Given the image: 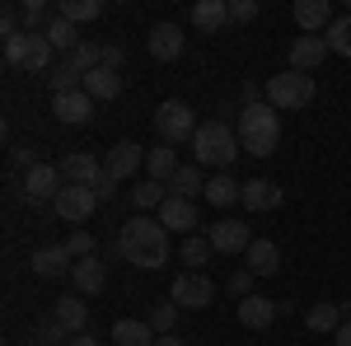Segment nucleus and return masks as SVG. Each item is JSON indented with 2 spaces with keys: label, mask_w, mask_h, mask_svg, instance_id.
I'll use <instances>...</instances> for the list:
<instances>
[{
  "label": "nucleus",
  "mask_w": 351,
  "mask_h": 346,
  "mask_svg": "<svg viewBox=\"0 0 351 346\" xmlns=\"http://www.w3.org/2000/svg\"><path fill=\"white\" fill-rule=\"evenodd\" d=\"M56 14H61V19H66V24H89V19H99V14H104V0H61V5H56Z\"/></svg>",
  "instance_id": "obj_33"
},
{
  "label": "nucleus",
  "mask_w": 351,
  "mask_h": 346,
  "mask_svg": "<svg viewBox=\"0 0 351 346\" xmlns=\"http://www.w3.org/2000/svg\"><path fill=\"white\" fill-rule=\"evenodd\" d=\"M52 112H56V122H66V127H84L94 117V99L84 89H71V94H56L52 99Z\"/></svg>",
  "instance_id": "obj_13"
},
{
  "label": "nucleus",
  "mask_w": 351,
  "mask_h": 346,
  "mask_svg": "<svg viewBox=\"0 0 351 346\" xmlns=\"http://www.w3.org/2000/svg\"><path fill=\"white\" fill-rule=\"evenodd\" d=\"M145 47H150L155 61H178V56H183V28L178 24H155L150 38H145Z\"/></svg>",
  "instance_id": "obj_17"
},
{
  "label": "nucleus",
  "mask_w": 351,
  "mask_h": 346,
  "mask_svg": "<svg viewBox=\"0 0 351 346\" xmlns=\"http://www.w3.org/2000/svg\"><path fill=\"white\" fill-rule=\"evenodd\" d=\"M332 346H351V323H342V328L332 332Z\"/></svg>",
  "instance_id": "obj_46"
},
{
  "label": "nucleus",
  "mask_w": 351,
  "mask_h": 346,
  "mask_svg": "<svg viewBox=\"0 0 351 346\" xmlns=\"http://www.w3.org/2000/svg\"><path fill=\"white\" fill-rule=\"evenodd\" d=\"M61 187H66L61 164H38V169H28V173H24L28 206H47V201H56V197H61Z\"/></svg>",
  "instance_id": "obj_8"
},
{
  "label": "nucleus",
  "mask_w": 351,
  "mask_h": 346,
  "mask_svg": "<svg viewBox=\"0 0 351 346\" xmlns=\"http://www.w3.org/2000/svg\"><path fill=\"white\" fill-rule=\"evenodd\" d=\"M145 173H150L155 183H169V178L178 173V155H173V145H155V150L145 155Z\"/></svg>",
  "instance_id": "obj_31"
},
{
  "label": "nucleus",
  "mask_w": 351,
  "mask_h": 346,
  "mask_svg": "<svg viewBox=\"0 0 351 346\" xmlns=\"http://www.w3.org/2000/svg\"><path fill=\"white\" fill-rule=\"evenodd\" d=\"M145 145H136V140H117L108 150V160H104V173H108L112 183H127V178H136L141 173V164H145Z\"/></svg>",
  "instance_id": "obj_10"
},
{
  "label": "nucleus",
  "mask_w": 351,
  "mask_h": 346,
  "mask_svg": "<svg viewBox=\"0 0 351 346\" xmlns=\"http://www.w3.org/2000/svg\"><path fill=\"white\" fill-rule=\"evenodd\" d=\"M324 38H328V52L351 56V14H337V19H332V28H328Z\"/></svg>",
  "instance_id": "obj_38"
},
{
  "label": "nucleus",
  "mask_w": 351,
  "mask_h": 346,
  "mask_svg": "<svg viewBox=\"0 0 351 346\" xmlns=\"http://www.w3.org/2000/svg\"><path fill=\"white\" fill-rule=\"evenodd\" d=\"M291 14H295V24L304 28V33H314V38H319V28H332V19H337L328 0H295Z\"/></svg>",
  "instance_id": "obj_20"
},
{
  "label": "nucleus",
  "mask_w": 351,
  "mask_h": 346,
  "mask_svg": "<svg viewBox=\"0 0 351 346\" xmlns=\"http://www.w3.org/2000/svg\"><path fill=\"white\" fill-rule=\"evenodd\" d=\"M314 75H300V71H286V75H271L267 80V103L276 112H300V108L314 103Z\"/></svg>",
  "instance_id": "obj_4"
},
{
  "label": "nucleus",
  "mask_w": 351,
  "mask_h": 346,
  "mask_svg": "<svg viewBox=\"0 0 351 346\" xmlns=\"http://www.w3.org/2000/svg\"><path fill=\"white\" fill-rule=\"evenodd\" d=\"M94 206H99L94 187H75V183H66V187H61V197L52 201V211L61 215L66 225H84V220L94 215Z\"/></svg>",
  "instance_id": "obj_9"
},
{
  "label": "nucleus",
  "mask_w": 351,
  "mask_h": 346,
  "mask_svg": "<svg viewBox=\"0 0 351 346\" xmlns=\"http://www.w3.org/2000/svg\"><path fill=\"white\" fill-rule=\"evenodd\" d=\"M243 267L253 271V276H276V267H281V248L271 239H253L248 243V253H243Z\"/></svg>",
  "instance_id": "obj_21"
},
{
  "label": "nucleus",
  "mask_w": 351,
  "mask_h": 346,
  "mask_svg": "<svg viewBox=\"0 0 351 346\" xmlns=\"http://www.w3.org/2000/svg\"><path fill=\"white\" fill-rule=\"evenodd\" d=\"M160 225L169 234H192L197 230V206H192L188 197H169L160 206Z\"/></svg>",
  "instance_id": "obj_16"
},
{
  "label": "nucleus",
  "mask_w": 351,
  "mask_h": 346,
  "mask_svg": "<svg viewBox=\"0 0 351 346\" xmlns=\"http://www.w3.org/2000/svg\"><path fill=\"white\" fill-rule=\"evenodd\" d=\"M19 19H24V33H47V24L56 19V10H47L43 0H24V5H19Z\"/></svg>",
  "instance_id": "obj_37"
},
{
  "label": "nucleus",
  "mask_w": 351,
  "mask_h": 346,
  "mask_svg": "<svg viewBox=\"0 0 351 346\" xmlns=\"http://www.w3.org/2000/svg\"><path fill=\"white\" fill-rule=\"evenodd\" d=\"M202 197L220 211V206H234V201L243 197V183H234L230 173H216V178H206V192H202Z\"/></svg>",
  "instance_id": "obj_27"
},
{
  "label": "nucleus",
  "mask_w": 351,
  "mask_h": 346,
  "mask_svg": "<svg viewBox=\"0 0 351 346\" xmlns=\"http://www.w3.org/2000/svg\"><path fill=\"white\" fill-rule=\"evenodd\" d=\"M66 342H71V332L56 319H43V323L28 328V346H66Z\"/></svg>",
  "instance_id": "obj_36"
},
{
  "label": "nucleus",
  "mask_w": 351,
  "mask_h": 346,
  "mask_svg": "<svg viewBox=\"0 0 351 346\" xmlns=\"http://www.w3.org/2000/svg\"><path fill=\"white\" fill-rule=\"evenodd\" d=\"M197 192H206V178H202V169L197 164H178V173L169 178V197H197Z\"/></svg>",
  "instance_id": "obj_29"
},
{
  "label": "nucleus",
  "mask_w": 351,
  "mask_h": 346,
  "mask_svg": "<svg viewBox=\"0 0 351 346\" xmlns=\"http://www.w3.org/2000/svg\"><path fill=\"white\" fill-rule=\"evenodd\" d=\"M117 253L132 267H145V271H160L169 262V230L150 215H132L122 230H117Z\"/></svg>",
  "instance_id": "obj_1"
},
{
  "label": "nucleus",
  "mask_w": 351,
  "mask_h": 346,
  "mask_svg": "<svg viewBox=\"0 0 351 346\" xmlns=\"http://www.w3.org/2000/svg\"><path fill=\"white\" fill-rule=\"evenodd\" d=\"M234 132H239V145L248 150V155L267 160V155H276V145H281V112H276L271 103L239 108V122H234Z\"/></svg>",
  "instance_id": "obj_3"
},
{
  "label": "nucleus",
  "mask_w": 351,
  "mask_h": 346,
  "mask_svg": "<svg viewBox=\"0 0 351 346\" xmlns=\"http://www.w3.org/2000/svg\"><path fill=\"white\" fill-rule=\"evenodd\" d=\"M122 61H127L122 47H104V66H108V71H122Z\"/></svg>",
  "instance_id": "obj_43"
},
{
  "label": "nucleus",
  "mask_w": 351,
  "mask_h": 346,
  "mask_svg": "<svg viewBox=\"0 0 351 346\" xmlns=\"http://www.w3.org/2000/svg\"><path fill=\"white\" fill-rule=\"evenodd\" d=\"M206 243H211L216 253H248L253 234H248L243 220H216V225L206 230Z\"/></svg>",
  "instance_id": "obj_12"
},
{
  "label": "nucleus",
  "mask_w": 351,
  "mask_h": 346,
  "mask_svg": "<svg viewBox=\"0 0 351 346\" xmlns=\"http://www.w3.org/2000/svg\"><path fill=\"white\" fill-rule=\"evenodd\" d=\"M173 323H178V304H173V299H160V304L150 309V328L164 337V332H173Z\"/></svg>",
  "instance_id": "obj_40"
},
{
  "label": "nucleus",
  "mask_w": 351,
  "mask_h": 346,
  "mask_svg": "<svg viewBox=\"0 0 351 346\" xmlns=\"http://www.w3.org/2000/svg\"><path fill=\"white\" fill-rule=\"evenodd\" d=\"M276 314H281V304H276V299H267V295H258V291L239 299V323H243V328H253V332L271 328V323H276Z\"/></svg>",
  "instance_id": "obj_14"
},
{
  "label": "nucleus",
  "mask_w": 351,
  "mask_h": 346,
  "mask_svg": "<svg viewBox=\"0 0 351 346\" xmlns=\"http://www.w3.org/2000/svg\"><path fill=\"white\" fill-rule=\"evenodd\" d=\"M230 295H253V271H248V267H239V271H234V276H230Z\"/></svg>",
  "instance_id": "obj_42"
},
{
  "label": "nucleus",
  "mask_w": 351,
  "mask_h": 346,
  "mask_svg": "<svg viewBox=\"0 0 351 346\" xmlns=\"http://www.w3.org/2000/svg\"><path fill=\"white\" fill-rule=\"evenodd\" d=\"M197 127H202V122H197V112H192L183 99H169V103L155 108V132L164 136V145H183V140L192 145Z\"/></svg>",
  "instance_id": "obj_6"
},
{
  "label": "nucleus",
  "mask_w": 351,
  "mask_h": 346,
  "mask_svg": "<svg viewBox=\"0 0 351 346\" xmlns=\"http://www.w3.org/2000/svg\"><path fill=\"white\" fill-rule=\"evenodd\" d=\"M61 178H66V183H75V187H94L99 183V178H104V164L94 160V155H66V160H61Z\"/></svg>",
  "instance_id": "obj_19"
},
{
  "label": "nucleus",
  "mask_w": 351,
  "mask_h": 346,
  "mask_svg": "<svg viewBox=\"0 0 351 346\" xmlns=\"http://www.w3.org/2000/svg\"><path fill=\"white\" fill-rule=\"evenodd\" d=\"M304 323H309V332H328V337H332V332L342 328V304H332V299H319V304L304 314Z\"/></svg>",
  "instance_id": "obj_28"
},
{
  "label": "nucleus",
  "mask_w": 351,
  "mask_h": 346,
  "mask_svg": "<svg viewBox=\"0 0 351 346\" xmlns=\"http://www.w3.org/2000/svg\"><path fill=\"white\" fill-rule=\"evenodd\" d=\"M28 267H33L43 281H61V276H71V271H75V258L66 253V243H52V248H33Z\"/></svg>",
  "instance_id": "obj_11"
},
{
  "label": "nucleus",
  "mask_w": 351,
  "mask_h": 346,
  "mask_svg": "<svg viewBox=\"0 0 351 346\" xmlns=\"http://www.w3.org/2000/svg\"><path fill=\"white\" fill-rule=\"evenodd\" d=\"M164 201H169V183H155V178H145L141 187H132V206H136V215L160 211Z\"/></svg>",
  "instance_id": "obj_30"
},
{
  "label": "nucleus",
  "mask_w": 351,
  "mask_h": 346,
  "mask_svg": "<svg viewBox=\"0 0 351 346\" xmlns=\"http://www.w3.org/2000/svg\"><path fill=\"white\" fill-rule=\"evenodd\" d=\"M239 132L225 122V117H211V122H202L197 127V136H192V164L197 169H216V173H225L230 164L239 160Z\"/></svg>",
  "instance_id": "obj_2"
},
{
  "label": "nucleus",
  "mask_w": 351,
  "mask_h": 346,
  "mask_svg": "<svg viewBox=\"0 0 351 346\" xmlns=\"http://www.w3.org/2000/svg\"><path fill=\"white\" fill-rule=\"evenodd\" d=\"M94 197H99V201H108V197H112V178H108V173L94 183Z\"/></svg>",
  "instance_id": "obj_44"
},
{
  "label": "nucleus",
  "mask_w": 351,
  "mask_h": 346,
  "mask_svg": "<svg viewBox=\"0 0 351 346\" xmlns=\"http://www.w3.org/2000/svg\"><path fill=\"white\" fill-rule=\"evenodd\" d=\"M211 253H216V248L206 243V234H202V239L192 234V239H183V248H178V262L188 267V271H202V267L211 262Z\"/></svg>",
  "instance_id": "obj_35"
},
{
  "label": "nucleus",
  "mask_w": 351,
  "mask_h": 346,
  "mask_svg": "<svg viewBox=\"0 0 351 346\" xmlns=\"http://www.w3.org/2000/svg\"><path fill=\"white\" fill-rule=\"evenodd\" d=\"M80 89L94 99V103H108V99H117V94H122V75H117V71H108V66H99V71H89V75H84Z\"/></svg>",
  "instance_id": "obj_24"
},
{
  "label": "nucleus",
  "mask_w": 351,
  "mask_h": 346,
  "mask_svg": "<svg viewBox=\"0 0 351 346\" xmlns=\"http://www.w3.org/2000/svg\"><path fill=\"white\" fill-rule=\"evenodd\" d=\"M192 24L202 28V33H220V28L230 24V0H197L192 5Z\"/></svg>",
  "instance_id": "obj_25"
},
{
  "label": "nucleus",
  "mask_w": 351,
  "mask_h": 346,
  "mask_svg": "<svg viewBox=\"0 0 351 346\" xmlns=\"http://www.w3.org/2000/svg\"><path fill=\"white\" fill-rule=\"evenodd\" d=\"M342 323H351V299H342Z\"/></svg>",
  "instance_id": "obj_49"
},
{
  "label": "nucleus",
  "mask_w": 351,
  "mask_h": 346,
  "mask_svg": "<svg viewBox=\"0 0 351 346\" xmlns=\"http://www.w3.org/2000/svg\"><path fill=\"white\" fill-rule=\"evenodd\" d=\"M66 66H71V71H75V75H89V71H99V66H104V47H99V42H89V38H84L80 47H75V52L66 56Z\"/></svg>",
  "instance_id": "obj_34"
},
{
  "label": "nucleus",
  "mask_w": 351,
  "mask_h": 346,
  "mask_svg": "<svg viewBox=\"0 0 351 346\" xmlns=\"http://www.w3.org/2000/svg\"><path fill=\"white\" fill-rule=\"evenodd\" d=\"M66 253H71L75 262H84V258H99V243H94L89 230H75V234H66Z\"/></svg>",
  "instance_id": "obj_39"
},
{
  "label": "nucleus",
  "mask_w": 351,
  "mask_h": 346,
  "mask_svg": "<svg viewBox=\"0 0 351 346\" xmlns=\"http://www.w3.org/2000/svg\"><path fill=\"white\" fill-rule=\"evenodd\" d=\"M239 201L248 211H276V206H281V187L271 183V178H248Z\"/></svg>",
  "instance_id": "obj_22"
},
{
  "label": "nucleus",
  "mask_w": 351,
  "mask_h": 346,
  "mask_svg": "<svg viewBox=\"0 0 351 346\" xmlns=\"http://www.w3.org/2000/svg\"><path fill=\"white\" fill-rule=\"evenodd\" d=\"M52 319L71 332V337H80L84 328H89V309H84V295H66V299H56Z\"/></svg>",
  "instance_id": "obj_23"
},
{
  "label": "nucleus",
  "mask_w": 351,
  "mask_h": 346,
  "mask_svg": "<svg viewBox=\"0 0 351 346\" xmlns=\"http://www.w3.org/2000/svg\"><path fill=\"white\" fill-rule=\"evenodd\" d=\"M47 61H52L47 33H10V38H5V66L38 75V71H47Z\"/></svg>",
  "instance_id": "obj_5"
},
{
  "label": "nucleus",
  "mask_w": 351,
  "mask_h": 346,
  "mask_svg": "<svg viewBox=\"0 0 351 346\" xmlns=\"http://www.w3.org/2000/svg\"><path fill=\"white\" fill-rule=\"evenodd\" d=\"M230 19L234 24H253L258 19V0H230Z\"/></svg>",
  "instance_id": "obj_41"
},
{
  "label": "nucleus",
  "mask_w": 351,
  "mask_h": 346,
  "mask_svg": "<svg viewBox=\"0 0 351 346\" xmlns=\"http://www.w3.org/2000/svg\"><path fill=\"white\" fill-rule=\"evenodd\" d=\"M14 164H24V169H38V160H33V150H28V145H19V150H14Z\"/></svg>",
  "instance_id": "obj_45"
},
{
  "label": "nucleus",
  "mask_w": 351,
  "mask_h": 346,
  "mask_svg": "<svg viewBox=\"0 0 351 346\" xmlns=\"http://www.w3.org/2000/svg\"><path fill=\"white\" fill-rule=\"evenodd\" d=\"M66 346H99V337H84V332H80V337H71Z\"/></svg>",
  "instance_id": "obj_48"
},
{
  "label": "nucleus",
  "mask_w": 351,
  "mask_h": 346,
  "mask_svg": "<svg viewBox=\"0 0 351 346\" xmlns=\"http://www.w3.org/2000/svg\"><path fill=\"white\" fill-rule=\"evenodd\" d=\"M328 56V38H314V33H304V38H295L291 42V71H300V75H309V71H319Z\"/></svg>",
  "instance_id": "obj_15"
},
{
  "label": "nucleus",
  "mask_w": 351,
  "mask_h": 346,
  "mask_svg": "<svg viewBox=\"0 0 351 346\" xmlns=\"http://www.w3.org/2000/svg\"><path fill=\"white\" fill-rule=\"evenodd\" d=\"M71 286H75V295H104V286H108V262H104V258H84V262H75Z\"/></svg>",
  "instance_id": "obj_18"
},
{
  "label": "nucleus",
  "mask_w": 351,
  "mask_h": 346,
  "mask_svg": "<svg viewBox=\"0 0 351 346\" xmlns=\"http://www.w3.org/2000/svg\"><path fill=\"white\" fill-rule=\"evenodd\" d=\"M47 42H52V52H61V61H66V56L75 52V47H80L84 38H80V33H75V24H66V19L56 14L52 24H47Z\"/></svg>",
  "instance_id": "obj_32"
},
{
  "label": "nucleus",
  "mask_w": 351,
  "mask_h": 346,
  "mask_svg": "<svg viewBox=\"0 0 351 346\" xmlns=\"http://www.w3.org/2000/svg\"><path fill=\"white\" fill-rule=\"evenodd\" d=\"M155 328L150 323H141V319H117L112 323V342L117 346H155Z\"/></svg>",
  "instance_id": "obj_26"
},
{
  "label": "nucleus",
  "mask_w": 351,
  "mask_h": 346,
  "mask_svg": "<svg viewBox=\"0 0 351 346\" xmlns=\"http://www.w3.org/2000/svg\"><path fill=\"white\" fill-rule=\"evenodd\" d=\"M169 299H173L178 309H206V304L216 299V286H211V276H202V271H178L173 286H169Z\"/></svg>",
  "instance_id": "obj_7"
},
{
  "label": "nucleus",
  "mask_w": 351,
  "mask_h": 346,
  "mask_svg": "<svg viewBox=\"0 0 351 346\" xmlns=\"http://www.w3.org/2000/svg\"><path fill=\"white\" fill-rule=\"evenodd\" d=\"M155 346H188L178 332H164V337H155Z\"/></svg>",
  "instance_id": "obj_47"
}]
</instances>
